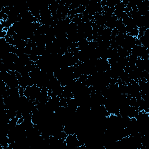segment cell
I'll use <instances>...</instances> for the list:
<instances>
[{
	"mask_svg": "<svg viewBox=\"0 0 149 149\" xmlns=\"http://www.w3.org/2000/svg\"><path fill=\"white\" fill-rule=\"evenodd\" d=\"M65 141L66 146L70 148H77L83 146V144L79 140L76 134L67 135Z\"/></svg>",
	"mask_w": 149,
	"mask_h": 149,
	"instance_id": "1",
	"label": "cell"
},
{
	"mask_svg": "<svg viewBox=\"0 0 149 149\" xmlns=\"http://www.w3.org/2000/svg\"><path fill=\"white\" fill-rule=\"evenodd\" d=\"M59 5L58 1H53L48 4V8L51 13L52 16H54L56 13Z\"/></svg>",
	"mask_w": 149,
	"mask_h": 149,
	"instance_id": "2",
	"label": "cell"
}]
</instances>
